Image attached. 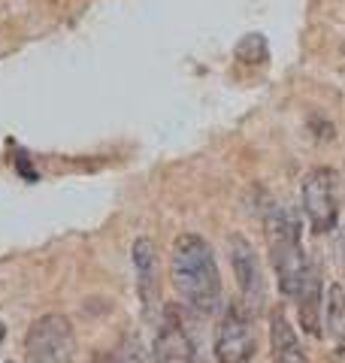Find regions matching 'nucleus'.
<instances>
[{
    "label": "nucleus",
    "instance_id": "nucleus-1",
    "mask_svg": "<svg viewBox=\"0 0 345 363\" xmlns=\"http://www.w3.org/2000/svg\"><path fill=\"white\" fill-rule=\"evenodd\" d=\"M170 276L179 300L200 315H212L221 306V276L212 245L197 233H182L172 242Z\"/></svg>",
    "mask_w": 345,
    "mask_h": 363
},
{
    "label": "nucleus",
    "instance_id": "nucleus-2",
    "mask_svg": "<svg viewBox=\"0 0 345 363\" xmlns=\"http://www.w3.org/2000/svg\"><path fill=\"white\" fill-rule=\"evenodd\" d=\"M263 227H267L270 264L275 269V279H279V291L288 300H297V294L303 291L309 272H312L300 240V221L288 206H273L263 218Z\"/></svg>",
    "mask_w": 345,
    "mask_h": 363
},
{
    "label": "nucleus",
    "instance_id": "nucleus-3",
    "mask_svg": "<svg viewBox=\"0 0 345 363\" xmlns=\"http://www.w3.org/2000/svg\"><path fill=\"white\" fill-rule=\"evenodd\" d=\"M76 354V336L64 315H43L33 321L25 339L28 363H70Z\"/></svg>",
    "mask_w": 345,
    "mask_h": 363
},
{
    "label": "nucleus",
    "instance_id": "nucleus-4",
    "mask_svg": "<svg viewBox=\"0 0 345 363\" xmlns=\"http://www.w3.org/2000/svg\"><path fill=\"white\" fill-rule=\"evenodd\" d=\"M255 318L243 303L227 306L215 330V360L218 363H251L255 360Z\"/></svg>",
    "mask_w": 345,
    "mask_h": 363
},
{
    "label": "nucleus",
    "instance_id": "nucleus-5",
    "mask_svg": "<svg viewBox=\"0 0 345 363\" xmlns=\"http://www.w3.org/2000/svg\"><path fill=\"white\" fill-rule=\"evenodd\" d=\"M303 212L309 218V227L315 233H330L336 227L339 209H336V176L327 167H315L303 176Z\"/></svg>",
    "mask_w": 345,
    "mask_h": 363
},
{
    "label": "nucleus",
    "instance_id": "nucleus-6",
    "mask_svg": "<svg viewBox=\"0 0 345 363\" xmlns=\"http://www.w3.org/2000/svg\"><path fill=\"white\" fill-rule=\"evenodd\" d=\"M230 264H234L236 281H239V294H243V306L255 315L263 309L267 303V285H263V269L258 252L246 236H230Z\"/></svg>",
    "mask_w": 345,
    "mask_h": 363
},
{
    "label": "nucleus",
    "instance_id": "nucleus-7",
    "mask_svg": "<svg viewBox=\"0 0 345 363\" xmlns=\"http://www.w3.org/2000/svg\"><path fill=\"white\" fill-rule=\"evenodd\" d=\"M152 354H155V363H200L197 345H194V339L188 336L185 324H182V318L172 306L164 312V321L158 327Z\"/></svg>",
    "mask_w": 345,
    "mask_h": 363
},
{
    "label": "nucleus",
    "instance_id": "nucleus-8",
    "mask_svg": "<svg viewBox=\"0 0 345 363\" xmlns=\"http://www.w3.org/2000/svg\"><path fill=\"white\" fill-rule=\"evenodd\" d=\"M133 267H136V291L146 306V312H152L158 300V252L152 240H136L133 242Z\"/></svg>",
    "mask_w": 345,
    "mask_h": 363
},
{
    "label": "nucleus",
    "instance_id": "nucleus-9",
    "mask_svg": "<svg viewBox=\"0 0 345 363\" xmlns=\"http://www.w3.org/2000/svg\"><path fill=\"white\" fill-rule=\"evenodd\" d=\"M270 360L273 363H309L285 312L270 315Z\"/></svg>",
    "mask_w": 345,
    "mask_h": 363
},
{
    "label": "nucleus",
    "instance_id": "nucleus-10",
    "mask_svg": "<svg viewBox=\"0 0 345 363\" xmlns=\"http://www.w3.org/2000/svg\"><path fill=\"white\" fill-rule=\"evenodd\" d=\"M297 303H300V324L309 336H321V281H318V272L312 267L309 272L303 291L297 294Z\"/></svg>",
    "mask_w": 345,
    "mask_h": 363
},
{
    "label": "nucleus",
    "instance_id": "nucleus-11",
    "mask_svg": "<svg viewBox=\"0 0 345 363\" xmlns=\"http://www.w3.org/2000/svg\"><path fill=\"white\" fill-rule=\"evenodd\" d=\"M327 330L339 348H345V288L333 285L327 291Z\"/></svg>",
    "mask_w": 345,
    "mask_h": 363
},
{
    "label": "nucleus",
    "instance_id": "nucleus-12",
    "mask_svg": "<svg viewBox=\"0 0 345 363\" xmlns=\"http://www.w3.org/2000/svg\"><path fill=\"white\" fill-rule=\"evenodd\" d=\"M109 363H143V348L136 339H124V345L115 351Z\"/></svg>",
    "mask_w": 345,
    "mask_h": 363
},
{
    "label": "nucleus",
    "instance_id": "nucleus-13",
    "mask_svg": "<svg viewBox=\"0 0 345 363\" xmlns=\"http://www.w3.org/2000/svg\"><path fill=\"white\" fill-rule=\"evenodd\" d=\"M342 260H345V236H342Z\"/></svg>",
    "mask_w": 345,
    "mask_h": 363
},
{
    "label": "nucleus",
    "instance_id": "nucleus-14",
    "mask_svg": "<svg viewBox=\"0 0 345 363\" xmlns=\"http://www.w3.org/2000/svg\"><path fill=\"white\" fill-rule=\"evenodd\" d=\"M0 342H4V324H0Z\"/></svg>",
    "mask_w": 345,
    "mask_h": 363
}]
</instances>
